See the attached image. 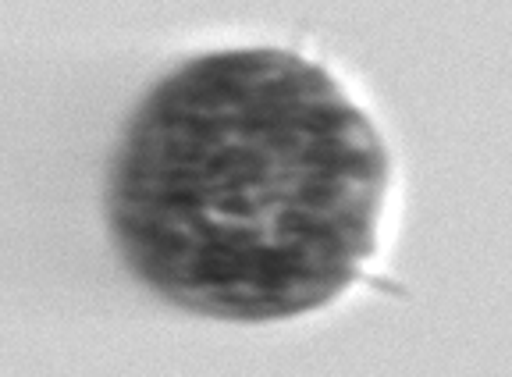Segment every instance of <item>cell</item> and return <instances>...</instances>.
Listing matches in <instances>:
<instances>
[{"instance_id": "1", "label": "cell", "mask_w": 512, "mask_h": 377, "mask_svg": "<svg viewBox=\"0 0 512 377\" xmlns=\"http://www.w3.org/2000/svg\"><path fill=\"white\" fill-rule=\"evenodd\" d=\"M388 153L324 68L217 50L143 97L114 153L118 253L160 299L214 321L299 317L374 253Z\"/></svg>"}]
</instances>
